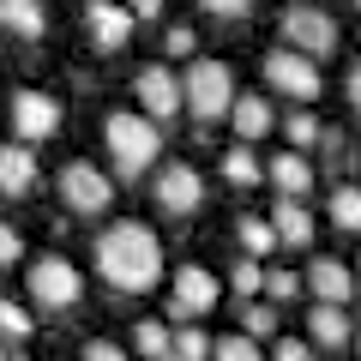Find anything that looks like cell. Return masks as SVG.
Instances as JSON below:
<instances>
[{"mask_svg": "<svg viewBox=\"0 0 361 361\" xmlns=\"http://www.w3.org/2000/svg\"><path fill=\"white\" fill-rule=\"evenodd\" d=\"M241 325H247V337H277V301H247Z\"/></svg>", "mask_w": 361, "mask_h": 361, "instance_id": "4316f807", "label": "cell"}, {"mask_svg": "<svg viewBox=\"0 0 361 361\" xmlns=\"http://www.w3.org/2000/svg\"><path fill=\"white\" fill-rule=\"evenodd\" d=\"M163 49H169V61H187V54H193V30H187V25H175V30L163 37Z\"/></svg>", "mask_w": 361, "mask_h": 361, "instance_id": "1f68e13d", "label": "cell"}, {"mask_svg": "<svg viewBox=\"0 0 361 361\" xmlns=\"http://www.w3.org/2000/svg\"><path fill=\"white\" fill-rule=\"evenodd\" d=\"M133 349H139L145 361H157L169 349V325L163 319H139V325H133Z\"/></svg>", "mask_w": 361, "mask_h": 361, "instance_id": "603a6c76", "label": "cell"}, {"mask_svg": "<svg viewBox=\"0 0 361 361\" xmlns=\"http://www.w3.org/2000/svg\"><path fill=\"white\" fill-rule=\"evenodd\" d=\"M241 247H247V259H265L271 247H277L271 223H265V217H241Z\"/></svg>", "mask_w": 361, "mask_h": 361, "instance_id": "484cf974", "label": "cell"}, {"mask_svg": "<svg viewBox=\"0 0 361 361\" xmlns=\"http://www.w3.org/2000/svg\"><path fill=\"white\" fill-rule=\"evenodd\" d=\"M199 6H205V13H217V18H241L253 0H199Z\"/></svg>", "mask_w": 361, "mask_h": 361, "instance_id": "e575fe53", "label": "cell"}, {"mask_svg": "<svg viewBox=\"0 0 361 361\" xmlns=\"http://www.w3.org/2000/svg\"><path fill=\"white\" fill-rule=\"evenodd\" d=\"M37 187V151L30 145H0V199H25Z\"/></svg>", "mask_w": 361, "mask_h": 361, "instance_id": "5bb4252c", "label": "cell"}, {"mask_svg": "<svg viewBox=\"0 0 361 361\" xmlns=\"http://www.w3.org/2000/svg\"><path fill=\"white\" fill-rule=\"evenodd\" d=\"M355 6H361V0H355Z\"/></svg>", "mask_w": 361, "mask_h": 361, "instance_id": "b9f144b4", "label": "cell"}, {"mask_svg": "<svg viewBox=\"0 0 361 361\" xmlns=\"http://www.w3.org/2000/svg\"><path fill=\"white\" fill-rule=\"evenodd\" d=\"M133 25H139V18H133L127 6H121V0H90V6H85V30H90V42H97L103 54L127 49Z\"/></svg>", "mask_w": 361, "mask_h": 361, "instance_id": "8fae6325", "label": "cell"}, {"mask_svg": "<svg viewBox=\"0 0 361 361\" xmlns=\"http://www.w3.org/2000/svg\"><path fill=\"white\" fill-rule=\"evenodd\" d=\"M331 223L349 235H361V187H337L331 193Z\"/></svg>", "mask_w": 361, "mask_h": 361, "instance_id": "7402d4cb", "label": "cell"}, {"mask_svg": "<svg viewBox=\"0 0 361 361\" xmlns=\"http://www.w3.org/2000/svg\"><path fill=\"white\" fill-rule=\"evenodd\" d=\"M349 343H361V325H349Z\"/></svg>", "mask_w": 361, "mask_h": 361, "instance_id": "74e56055", "label": "cell"}, {"mask_svg": "<svg viewBox=\"0 0 361 361\" xmlns=\"http://www.w3.org/2000/svg\"><path fill=\"white\" fill-rule=\"evenodd\" d=\"M229 103H235V73L223 61H193V66H187V78H180V109H193L199 127L223 121Z\"/></svg>", "mask_w": 361, "mask_h": 361, "instance_id": "3957f363", "label": "cell"}, {"mask_svg": "<svg viewBox=\"0 0 361 361\" xmlns=\"http://www.w3.org/2000/svg\"><path fill=\"white\" fill-rule=\"evenodd\" d=\"M205 361H265V349H259V337H211V355Z\"/></svg>", "mask_w": 361, "mask_h": 361, "instance_id": "44dd1931", "label": "cell"}, {"mask_svg": "<svg viewBox=\"0 0 361 361\" xmlns=\"http://www.w3.org/2000/svg\"><path fill=\"white\" fill-rule=\"evenodd\" d=\"M103 139H109V157H115L121 175H145V169L163 157V133H157L151 115H109L103 121Z\"/></svg>", "mask_w": 361, "mask_h": 361, "instance_id": "7a4b0ae2", "label": "cell"}, {"mask_svg": "<svg viewBox=\"0 0 361 361\" xmlns=\"http://www.w3.org/2000/svg\"><path fill=\"white\" fill-rule=\"evenodd\" d=\"M319 133H325V127H319V121L307 115V109H295V115H289V139H295V145H313Z\"/></svg>", "mask_w": 361, "mask_h": 361, "instance_id": "4dcf8cb0", "label": "cell"}, {"mask_svg": "<svg viewBox=\"0 0 361 361\" xmlns=\"http://www.w3.org/2000/svg\"><path fill=\"white\" fill-rule=\"evenodd\" d=\"M229 283H235V295L253 301V295H259V283H265V265H259V259H241V265L229 271Z\"/></svg>", "mask_w": 361, "mask_h": 361, "instance_id": "f1b7e54d", "label": "cell"}, {"mask_svg": "<svg viewBox=\"0 0 361 361\" xmlns=\"http://www.w3.org/2000/svg\"><path fill=\"white\" fill-rule=\"evenodd\" d=\"M18 253H25V247H18V229L0 223V265H18Z\"/></svg>", "mask_w": 361, "mask_h": 361, "instance_id": "836d02e7", "label": "cell"}, {"mask_svg": "<svg viewBox=\"0 0 361 361\" xmlns=\"http://www.w3.org/2000/svg\"><path fill=\"white\" fill-rule=\"evenodd\" d=\"M223 180H229V187H259V180H265V163L253 157V145H229V157H223Z\"/></svg>", "mask_w": 361, "mask_h": 361, "instance_id": "ffe728a7", "label": "cell"}, {"mask_svg": "<svg viewBox=\"0 0 361 361\" xmlns=\"http://www.w3.org/2000/svg\"><path fill=\"white\" fill-rule=\"evenodd\" d=\"M343 90H349V109H355V115H361V61L349 66V78H343Z\"/></svg>", "mask_w": 361, "mask_h": 361, "instance_id": "8d00e7d4", "label": "cell"}, {"mask_svg": "<svg viewBox=\"0 0 361 361\" xmlns=\"http://www.w3.org/2000/svg\"><path fill=\"white\" fill-rule=\"evenodd\" d=\"M271 361H313V343H307V337H277Z\"/></svg>", "mask_w": 361, "mask_h": 361, "instance_id": "f546056e", "label": "cell"}, {"mask_svg": "<svg viewBox=\"0 0 361 361\" xmlns=\"http://www.w3.org/2000/svg\"><path fill=\"white\" fill-rule=\"evenodd\" d=\"M307 337H313L319 349H343V343H349V313L331 307V301H313V313H307Z\"/></svg>", "mask_w": 361, "mask_h": 361, "instance_id": "d6986e66", "label": "cell"}, {"mask_svg": "<svg viewBox=\"0 0 361 361\" xmlns=\"http://www.w3.org/2000/svg\"><path fill=\"white\" fill-rule=\"evenodd\" d=\"M85 361H127V349L109 343V337H97V343H85Z\"/></svg>", "mask_w": 361, "mask_h": 361, "instance_id": "d6a6232c", "label": "cell"}, {"mask_svg": "<svg viewBox=\"0 0 361 361\" xmlns=\"http://www.w3.org/2000/svg\"><path fill=\"white\" fill-rule=\"evenodd\" d=\"M0 30H13V37L37 42L49 30V13H42V0H0Z\"/></svg>", "mask_w": 361, "mask_h": 361, "instance_id": "ac0fdd59", "label": "cell"}, {"mask_svg": "<svg viewBox=\"0 0 361 361\" xmlns=\"http://www.w3.org/2000/svg\"><path fill=\"white\" fill-rule=\"evenodd\" d=\"M265 180L277 187V199H301V193H313V163L301 151H283L265 163Z\"/></svg>", "mask_w": 361, "mask_h": 361, "instance_id": "9a60e30c", "label": "cell"}, {"mask_svg": "<svg viewBox=\"0 0 361 361\" xmlns=\"http://www.w3.org/2000/svg\"><path fill=\"white\" fill-rule=\"evenodd\" d=\"M133 18H163V0H121Z\"/></svg>", "mask_w": 361, "mask_h": 361, "instance_id": "d590c367", "label": "cell"}, {"mask_svg": "<svg viewBox=\"0 0 361 361\" xmlns=\"http://www.w3.org/2000/svg\"><path fill=\"white\" fill-rule=\"evenodd\" d=\"M139 103H145V115L157 121V127H163V121H175L180 115V78L169 73V66H145L139 73Z\"/></svg>", "mask_w": 361, "mask_h": 361, "instance_id": "7c38bea8", "label": "cell"}, {"mask_svg": "<svg viewBox=\"0 0 361 361\" xmlns=\"http://www.w3.org/2000/svg\"><path fill=\"white\" fill-rule=\"evenodd\" d=\"M151 199H157V211H163V217H193L199 199H205V180H199L193 163H169V169H157Z\"/></svg>", "mask_w": 361, "mask_h": 361, "instance_id": "ba28073f", "label": "cell"}, {"mask_svg": "<svg viewBox=\"0 0 361 361\" xmlns=\"http://www.w3.org/2000/svg\"><path fill=\"white\" fill-rule=\"evenodd\" d=\"M259 289H265L271 301H295V295H301V277H295V271H283V265H271Z\"/></svg>", "mask_w": 361, "mask_h": 361, "instance_id": "83f0119b", "label": "cell"}, {"mask_svg": "<svg viewBox=\"0 0 361 361\" xmlns=\"http://www.w3.org/2000/svg\"><path fill=\"white\" fill-rule=\"evenodd\" d=\"M0 361H6V343H0Z\"/></svg>", "mask_w": 361, "mask_h": 361, "instance_id": "60d3db41", "label": "cell"}, {"mask_svg": "<svg viewBox=\"0 0 361 361\" xmlns=\"http://www.w3.org/2000/svg\"><path fill=\"white\" fill-rule=\"evenodd\" d=\"M301 289H313V301H331V307H343V301L355 295V277H349L343 259H313L307 277H301Z\"/></svg>", "mask_w": 361, "mask_h": 361, "instance_id": "4fadbf2b", "label": "cell"}, {"mask_svg": "<svg viewBox=\"0 0 361 361\" xmlns=\"http://www.w3.org/2000/svg\"><path fill=\"white\" fill-rule=\"evenodd\" d=\"M97 271L115 295H145L163 277V247L145 223H115L97 235Z\"/></svg>", "mask_w": 361, "mask_h": 361, "instance_id": "6da1fadb", "label": "cell"}, {"mask_svg": "<svg viewBox=\"0 0 361 361\" xmlns=\"http://www.w3.org/2000/svg\"><path fill=\"white\" fill-rule=\"evenodd\" d=\"M349 277H355V289H361V265H355V271H349Z\"/></svg>", "mask_w": 361, "mask_h": 361, "instance_id": "ab89813d", "label": "cell"}, {"mask_svg": "<svg viewBox=\"0 0 361 361\" xmlns=\"http://www.w3.org/2000/svg\"><path fill=\"white\" fill-rule=\"evenodd\" d=\"M217 295H223V289H217V277H211L205 265H180V271H175V295H169V319L187 325L193 313H211V307H217Z\"/></svg>", "mask_w": 361, "mask_h": 361, "instance_id": "30bf717a", "label": "cell"}, {"mask_svg": "<svg viewBox=\"0 0 361 361\" xmlns=\"http://www.w3.org/2000/svg\"><path fill=\"white\" fill-rule=\"evenodd\" d=\"M25 337H30V313L18 307V301H0V343H6V349H18Z\"/></svg>", "mask_w": 361, "mask_h": 361, "instance_id": "cb8c5ba5", "label": "cell"}, {"mask_svg": "<svg viewBox=\"0 0 361 361\" xmlns=\"http://www.w3.org/2000/svg\"><path fill=\"white\" fill-rule=\"evenodd\" d=\"M265 85L277 90V97L313 103V97H319V61H307V54H295V49H271L265 54Z\"/></svg>", "mask_w": 361, "mask_h": 361, "instance_id": "52a82bcc", "label": "cell"}, {"mask_svg": "<svg viewBox=\"0 0 361 361\" xmlns=\"http://www.w3.org/2000/svg\"><path fill=\"white\" fill-rule=\"evenodd\" d=\"M61 199H66L73 217H103L109 199H115V180L103 169H90V163H66L61 169Z\"/></svg>", "mask_w": 361, "mask_h": 361, "instance_id": "8992f818", "label": "cell"}, {"mask_svg": "<svg viewBox=\"0 0 361 361\" xmlns=\"http://www.w3.org/2000/svg\"><path fill=\"white\" fill-rule=\"evenodd\" d=\"M13 133L18 145H42L61 133V103L49 90H13Z\"/></svg>", "mask_w": 361, "mask_h": 361, "instance_id": "9c48e42d", "label": "cell"}, {"mask_svg": "<svg viewBox=\"0 0 361 361\" xmlns=\"http://www.w3.org/2000/svg\"><path fill=\"white\" fill-rule=\"evenodd\" d=\"M271 235H277V247H313V217L301 199H277V211H271Z\"/></svg>", "mask_w": 361, "mask_h": 361, "instance_id": "2e32d148", "label": "cell"}, {"mask_svg": "<svg viewBox=\"0 0 361 361\" xmlns=\"http://www.w3.org/2000/svg\"><path fill=\"white\" fill-rule=\"evenodd\" d=\"M157 361H180V355H175V349H163V355H157Z\"/></svg>", "mask_w": 361, "mask_h": 361, "instance_id": "f35d334b", "label": "cell"}, {"mask_svg": "<svg viewBox=\"0 0 361 361\" xmlns=\"http://www.w3.org/2000/svg\"><path fill=\"white\" fill-rule=\"evenodd\" d=\"M169 349H175L180 361H205L211 355V337L199 331V325H180V331H169Z\"/></svg>", "mask_w": 361, "mask_h": 361, "instance_id": "d4e9b609", "label": "cell"}, {"mask_svg": "<svg viewBox=\"0 0 361 361\" xmlns=\"http://www.w3.org/2000/svg\"><path fill=\"white\" fill-rule=\"evenodd\" d=\"M283 42L295 54H307V61H325V54H337V18L307 6V0H295L283 13Z\"/></svg>", "mask_w": 361, "mask_h": 361, "instance_id": "5b68a950", "label": "cell"}, {"mask_svg": "<svg viewBox=\"0 0 361 361\" xmlns=\"http://www.w3.org/2000/svg\"><path fill=\"white\" fill-rule=\"evenodd\" d=\"M78 295H85V277H78L73 259L49 253V259H37V265H30V301H37V307L66 313V307H78Z\"/></svg>", "mask_w": 361, "mask_h": 361, "instance_id": "277c9868", "label": "cell"}, {"mask_svg": "<svg viewBox=\"0 0 361 361\" xmlns=\"http://www.w3.org/2000/svg\"><path fill=\"white\" fill-rule=\"evenodd\" d=\"M229 121H235V133H241V145H259L277 127V115H271L265 97H241V90H235V103H229Z\"/></svg>", "mask_w": 361, "mask_h": 361, "instance_id": "e0dca14e", "label": "cell"}]
</instances>
